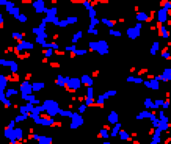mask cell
Returning a JSON list of instances; mask_svg holds the SVG:
<instances>
[{"label": "cell", "mask_w": 171, "mask_h": 144, "mask_svg": "<svg viewBox=\"0 0 171 144\" xmlns=\"http://www.w3.org/2000/svg\"><path fill=\"white\" fill-rule=\"evenodd\" d=\"M88 50L96 52L99 55H107L110 52V46L107 41H89L88 42Z\"/></svg>", "instance_id": "6da1fadb"}, {"label": "cell", "mask_w": 171, "mask_h": 144, "mask_svg": "<svg viewBox=\"0 0 171 144\" xmlns=\"http://www.w3.org/2000/svg\"><path fill=\"white\" fill-rule=\"evenodd\" d=\"M42 106H44V111L47 113L49 118H55L58 116V111H60V103L57 100H53V99H46V100L42 102Z\"/></svg>", "instance_id": "7a4b0ae2"}, {"label": "cell", "mask_w": 171, "mask_h": 144, "mask_svg": "<svg viewBox=\"0 0 171 144\" xmlns=\"http://www.w3.org/2000/svg\"><path fill=\"white\" fill-rule=\"evenodd\" d=\"M58 10H57V6L53 5L52 8H47V11H46V17H44V22L46 24H53V25H58V22H60V19H58Z\"/></svg>", "instance_id": "3957f363"}, {"label": "cell", "mask_w": 171, "mask_h": 144, "mask_svg": "<svg viewBox=\"0 0 171 144\" xmlns=\"http://www.w3.org/2000/svg\"><path fill=\"white\" fill-rule=\"evenodd\" d=\"M141 27H143V24H135L133 27H130V28H127L126 30V34H127V38L130 39V41H135L138 38V36L141 34Z\"/></svg>", "instance_id": "277c9868"}, {"label": "cell", "mask_w": 171, "mask_h": 144, "mask_svg": "<svg viewBox=\"0 0 171 144\" xmlns=\"http://www.w3.org/2000/svg\"><path fill=\"white\" fill-rule=\"evenodd\" d=\"M83 124H85L83 116L79 114V113H74L72 118H71V122H69V129H80Z\"/></svg>", "instance_id": "5b68a950"}, {"label": "cell", "mask_w": 171, "mask_h": 144, "mask_svg": "<svg viewBox=\"0 0 171 144\" xmlns=\"http://www.w3.org/2000/svg\"><path fill=\"white\" fill-rule=\"evenodd\" d=\"M33 122L36 125H42V127H52V125H55V119L49 118V116H39V118H35Z\"/></svg>", "instance_id": "8992f818"}, {"label": "cell", "mask_w": 171, "mask_h": 144, "mask_svg": "<svg viewBox=\"0 0 171 144\" xmlns=\"http://www.w3.org/2000/svg\"><path fill=\"white\" fill-rule=\"evenodd\" d=\"M116 94H118V91H115V89H110V91H105V93H102L101 96H99V97L96 99V103H97L99 106H102V105H104V102L107 100V99L115 97Z\"/></svg>", "instance_id": "52a82bcc"}, {"label": "cell", "mask_w": 171, "mask_h": 144, "mask_svg": "<svg viewBox=\"0 0 171 144\" xmlns=\"http://www.w3.org/2000/svg\"><path fill=\"white\" fill-rule=\"evenodd\" d=\"M32 6H33V10L36 14H46V11H47V6H46L44 0H35L32 3Z\"/></svg>", "instance_id": "ba28073f"}, {"label": "cell", "mask_w": 171, "mask_h": 144, "mask_svg": "<svg viewBox=\"0 0 171 144\" xmlns=\"http://www.w3.org/2000/svg\"><path fill=\"white\" fill-rule=\"evenodd\" d=\"M79 22V17L77 16H68L66 19H63V21H60L58 22V28H65V27H68V25H74V24H77Z\"/></svg>", "instance_id": "9c48e42d"}, {"label": "cell", "mask_w": 171, "mask_h": 144, "mask_svg": "<svg viewBox=\"0 0 171 144\" xmlns=\"http://www.w3.org/2000/svg\"><path fill=\"white\" fill-rule=\"evenodd\" d=\"M80 86H82V83H80L79 78H74V77H69L68 78V83H66V88L69 89V91H77V89H80Z\"/></svg>", "instance_id": "30bf717a"}, {"label": "cell", "mask_w": 171, "mask_h": 144, "mask_svg": "<svg viewBox=\"0 0 171 144\" xmlns=\"http://www.w3.org/2000/svg\"><path fill=\"white\" fill-rule=\"evenodd\" d=\"M143 85H145L148 89H151V91H159V89H160V83L157 82L156 78H148V80H143Z\"/></svg>", "instance_id": "8fae6325"}, {"label": "cell", "mask_w": 171, "mask_h": 144, "mask_svg": "<svg viewBox=\"0 0 171 144\" xmlns=\"http://www.w3.org/2000/svg\"><path fill=\"white\" fill-rule=\"evenodd\" d=\"M154 78L157 80L159 83L160 82H169V80H171V69L169 67H165L163 70H162V74L160 75H156Z\"/></svg>", "instance_id": "7c38bea8"}, {"label": "cell", "mask_w": 171, "mask_h": 144, "mask_svg": "<svg viewBox=\"0 0 171 144\" xmlns=\"http://www.w3.org/2000/svg\"><path fill=\"white\" fill-rule=\"evenodd\" d=\"M19 91H21V96H29V94H33L30 80H25V82H22V83H21V86H19Z\"/></svg>", "instance_id": "4fadbf2b"}, {"label": "cell", "mask_w": 171, "mask_h": 144, "mask_svg": "<svg viewBox=\"0 0 171 144\" xmlns=\"http://www.w3.org/2000/svg\"><path fill=\"white\" fill-rule=\"evenodd\" d=\"M35 49V44L29 42V41H21L19 44L16 46V52H22V50H33Z\"/></svg>", "instance_id": "5bb4252c"}, {"label": "cell", "mask_w": 171, "mask_h": 144, "mask_svg": "<svg viewBox=\"0 0 171 144\" xmlns=\"http://www.w3.org/2000/svg\"><path fill=\"white\" fill-rule=\"evenodd\" d=\"M166 21H168V11L165 10V8H160V10L157 11V22L165 24Z\"/></svg>", "instance_id": "9a60e30c"}, {"label": "cell", "mask_w": 171, "mask_h": 144, "mask_svg": "<svg viewBox=\"0 0 171 144\" xmlns=\"http://www.w3.org/2000/svg\"><path fill=\"white\" fill-rule=\"evenodd\" d=\"M107 121H109V124H112V125H115L116 122H119V116H118V111L112 110V111L109 113V118H107Z\"/></svg>", "instance_id": "2e32d148"}, {"label": "cell", "mask_w": 171, "mask_h": 144, "mask_svg": "<svg viewBox=\"0 0 171 144\" xmlns=\"http://www.w3.org/2000/svg\"><path fill=\"white\" fill-rule=\"evenodd\" d=\"M154 116H156V113L148 111V110H143V111H140V113H138L137 119H138V121H141V119H151V118H154Z\"/></svg>", "instance_id": "e0dca14e"}, {"label": "cell", "mask_w": 171, "mask_h": 144, "mask_svg": "<svg viewBox=\"0 0 171 144\" xmlns=\"http://www.w3.org/2000/svg\"><path fill=\"white\" fill-rule=\"evenodd\" d=\"M99 138H101L102 141H109V138H110V129L107 127V125L104 129L99 130Z\"/></svg>", "instance_id": "ac0fdd59"}, {"label": "cell", "mask_w": 171, "mask_h": 144, "mask_svg": "<svg viewBox=\"0 0 171 144\" xmlns=\"http://www.w3.org/2000/svg\"><path fill=\"white\" fill-rule=\"evenodd\" d=\"M135 19H137V22H138V24H143V22L149 21L151 17H149V16H148V13H145V11H138V13H137V16H135Z\"/></svg>", "instance_id": "d6986e66"}, {"label": "cell", "mask_w": 171, "mask_h": 144, "mask_svg": "<svg viewBox=\"0 0 171 144\" xmlns=\"http://www.w3.org/2000/svg\"><path fill=\"white\" fill-rule=\"evenodd\" d=\"M79 80H80V83H82V85H86V88H88V86H93V78L89 77L88 74L80 75V77H79Z\"/></svg>", "instance_id": "ffe728a7"}, {"label": "cell", "mask_w": 171, "mask_h": 144, "mask_svg": "<svg viewBox=\"0 0 171 144\" xmlns=\"http://www.w3.org/2000/svg\"><path fill=\"white\" fill-rule=\"evenodd\" d=\"M36 141H38V144H52L53 142L52 136H47V135H38Z\"/></svg>", "instance_id": "44dd1931"}, {"label": "cell", "mask_w": 171, "mask_h": 144, "mask_svg": "<svg viewBox=\"0 0 171 144\" xmlns=\"http://www.w3.org/2000/svg\"><path fill=\"white\" fill-rule=\"evenodd\" d=\"M68 78H69V77H65V75H57V78H55V85H57V86H60V88H66Z\"/></svg>", "instance_id": "7402d4cb"}, {"label": "cell", "mask_w": 171, "mask_h": 144, "mask_svg": "<svg viewBox=\"0 0 171 144\" xmlns=\"http://www.w3.org/2000/svg\"><path fill=\"white\" fill-rule=\"evenodd\" d=\"M44 88H46V83L44 82H33L32 83V91L33 93H39V91H42Z\"/></svg>", "instance_id": "603a6c76"}, {"label": "cell", "mask_w": 171, "mask_h": 144, "mask_svg": "<svg viewBox=\"0 0 171 144\" xmlns=\"http://www.w3.org/2000/svg\"><path fill=\"white\" fill-rule=\"evenodd\" d=\"M82 38H83V31H82V30L75 31V33L72 34V38H71V42H72V46H75L79 41H82Z\"/></svg>", "instance_id": "cb8c5ba5"}, {"label": "cell", "mask_w": 171, "mask_h": 144, "mask_svg": "<svg viewBox=\"0 0 171 144\" xmlns=\"http://www.w3.org/2000/svg\"><path fill=\"white\" fill-rule=\"evenodd\" d=\"M121 129H122V124H121V122H116V124L113 125V129L110 130V138H116V135L119 133Z\"/></svg>", "instance_id": "d4e9b609"}, {"label": "cell", "mask_w": 171, "mask_h": 144, "mask_svg": "<svg viewBox=\"0 0 171 144\" xmlns=\"http://www.w3.org/2000/svg\"><path fill=\"white\" fill-rule=\"evenodd\" d=\"M47 38H49V33H47V31H42L41 34H38L36 38H35V42H36V44H39V46H41L42 42H46V39H47Z\"/></svg>", "instance_id": "484cf974"}, {"label": "cell", "mask_w": 171, "mask_h": 144, "mask_svg": "<svg viewBox=\"0 0 171 144\" xmlns=\"http://www.w3.org/2000/svg\"><path fill=\"white\" fill-rule=\"evenodd\" d=\"M159 52H160V42H159V41H154V42L151 44L149 53H151V55H157Z\"/></svg>", "instance_id": "4316f807"}, {"label": "cell", "mask_w": 171, "mask_h": 144, "mask_svg": "<svg viewBox=\"0 0 171 144\" xmlns=\"http://www.w3.org/2000/svg\"><path fill=\"white\" fill-rule=\"evenodd\" d=\"M159 34H160V38H163V39H168L169 38V31L165 25H160L159 27Z\"/></svg>", "instance_id": "83f0119b"}, {"label": "cell", "mask_w": 171, "mask_h": 144, "mask_svg": "<svg viewBox=\"0 0 171 144\" xmlns=\"http://www.w3.org/2000/svg\"><path fill=\"white\" fill-rule=\"evenodd\" d=\"M99 21H101V24H102V25H105L109 30H112L113 27H115V24H116L115 21H112V19H107V17H102V19H99Z\"/></svg>", "instance_id": "f1b7e54d"}, {"label": "cell", "mask_w": 171, "mask_h": 144, "mask_svg": "<svg viewBox=\"0 0 171 144\" xmlns=\"http://www.w3.org/2000/svg\"><path fill=\"white\" fill-rule=\"evenodd\" d=\"M143 105L148 111H154V103H152V99L151 97H146L145 100H143Z\"/></svg>", "instance_id": "f546056e"}, {"label": "cell", "mask_w": 171, "mask_h": 144, "mask_svg": "<svg viewBox=\"0 0 171 144\" xmlns=\"http://www.w3.org/2000/svg\"><path fill=\"white\" fill-rule=\"evenodd\" d=\"M116 138H118V139H121V141H127V139H130V135L127 133V132H126V130H119V133L118 135H116Z\"/></svg>", "instance_id": "4dcf8cb0"}, {"label": "cell", "mask_w": 171, "mask_h": 144, "mask_svg": "<svg viewBox=\"0 0 171 144\" xmlns=\"http://www.w3.org/2000/svg\"><path fill=\"white\" fill-rule=\"evenodd\" d=\"M160 141H162V132H159V130L156 129L154 135H152V141H151V144H159Z\"/></svg>", "instance_id": "1f68e13d"}, {"label": "cell", "mask_w": 171, "mask_h": 144, "mask_svg": "<svg viewBox=\"0 0 171 144\" xmlns=\"http://www.w3.org/2000/svg\"><path fill=\"white\" fill-rule=\"evenodd\" d=\"M129 83H135V85H143V78H140V77H135V75H129L127 78Z\"/></svg>", "instance_id": "d6a6232c"}, {"label": "cell", "mask_w": 171, "mask_h": 144, "mask_svg": "<svg viewBox=\"0 0 171 144\" xmlns=\"http://www.w3.org/2000/svg\"><path fill=\"white\" fill-rule=\"evenodd\" d=\"M5 136L8 138V139H10L11 142H14L16 139H14V129H5Z\"/></svg>", "instance_id": "836d02e7"}, {"label": "cell", "mask_w": 171, "mask_h": 144, "mask_svg": "<svg viewBox=\"0 0 171 144\" xmlns=\"http://www.w3.org/2000/svg\"><path fill=\"white\" fill-rule=\"evenodd\" d=\"M156 118H157L160 122H168V116L165 114V111H163V110H159V113H157Z\"/></svg>", "instance_id": "e575fe53"}, {"label": "cell", "mask_w": 171, "mask_h": 144, "mask_svg": "<svg viewBox=\"0 0 171 144\" xmlns=\"http://www.w3.org/2000/svg\"><path fill=\"white\" fill-rule=\"evenodd\" d=\"M58 114L60 116H63V118H72V114H74V111H71V110H61L60 108V111H58Z\"/></svg>", "instance_id": "d590c367"}, {"label": "cell", "mask_w": 171, "mask_h": 144, "mask_svg": "<svg viewBox=\"0 0 171 144\" xmlns=\"http://www.w3.org/2000/svg\"><path fill=\"white\" fill-rule=\"evenodd\" d=\"M86 99L88 100H94V88L93 86L86 88Z\"/></svg>", "instance_id": "8d00e7d4"}, {"label": "cell", "mask_w": 171, "mask_h": 144, "mask_svg": "<svg viewBox=\"0 0 171 144\" xmlns=\"http://www.w3.org/2000/svg\"><path fill=\"white\" fill-rule=\"evenodd\" d=\"M24 138V130L22 129H14V139L21 141Z\"/></svg>", "instance_id": "74e56055"}, {"label": "cell", "mask_w": 171, "mask_h": 144, "mask_svg": "<svg viewBox=\"0 0 171 144\" xmlns=\"http://www.w3.org/2000/svg\"><path fill=\"white\" fill-rule=\"evenodd\" d=\"M169 129V124L168 122H159V125H157V130L159 132H166Z\"/></svg>", "instance_id": "f35d334b"}, {"label": "cell", "mask_w": 171, "mask_h": 144, "mask_svg": "<svg viewBox=\"0 0 171 144\" xmlns=\"http://www.w3.org/2000/svg\"><path fill=\"white\" fill-rule=\"evenodd\" d=\"M101 24V21H99V17H94V19H89V27L88 28H96V27Z\"/></svg>", "instance_id": "ab89813d"}, {"label": "cell", "mask_w": 171, "mask_h": 144, "mask_svg": "<svg viewBox=\"0 0 171 144\" xmlns=\"http://www.w3.org/2000/svg\"><path fill=\"white\" fill-rule=\"evenodd\" d=\"M29 119V116H25V114H19V116H16V118L13 119L16 124H19V122H24V121H27Z\"/></svg>", "instance_id": "60d3db41"}, {"label": "cell", "mask_w": 171, "mask_h": 144, "mask_svg": "<svg viewBox=\"0 0 171 144\" xmlns=\"http://www.w3.org/2000/svg\"><path fill=\"white\" fill-rule=\"evenodd\" d=\"M109 34H110V36H115V38H121V36H122V33H121L119 30H116V28L109 30Z\"/></svg>", "instance_id": "b9f144b4"}, {"label": "cell", "mask_w": 171, "mask_h": 144, "mask_svg": "<svg viewBox=\"0 0 171 144\" xmlns=\"http://www.w3.org/2000/svg\"><path fill=\"white\" fill-rule=\"evenodd\" d=\"M11 96H17V89L14 88H10V89H6V93H5V97H11Z\"/></svg>", "instance_id": "7bdbcfd3"}, {"label": "cell", "mask_w": 171, "mask_h": 144, "mask_svg": "<svg viewBox=\"0 0 171 144\" xmlns=\"http://www.w3.org/2000/svg\"><path fill=\"white\" fill-rule=\"evenodd\" d=\"M88 17H89V19H94V17H97V11H96V8H89V10H88Z\"/></svg>", "instance_id": "ee69618b"}, {"label": "cell", "mask_w": 171, "mask_h": 144, "mask_svg": "<svg viewBox=\"0 0 171 144\" xmlns=\"http://www.w3.org/2000/svg\"><path fill=\"white\" fill-rule=\"evenodd\" d=\"M152 103H154V110H160L162 103H163V99H156V100H152Z\"/></svg>", "instance_id": "f6af8a7d"}, {"label": "cell", "mask_w": 171, "mask_h": 144, "mask_svg": "<svg viewBox=\"0 0 171 144\" xmlns=\"http://www.w3.org/2000/svg\"><path fill=\"white\" fill-rule=\"evenodd\" d=\"M11 36H13V39H17V41H19V42H21V41H24V33H19V31H14V33H13Z\"/></svg>", "instance_id": "bcb514c9"}, {"label": "cell", "mask_w": 171, "mask_h": 144, "mask_svg": "<svg viewBox=\"0 0 171 144\" xmlns=\"http://www.w3.org/2000/svg\"><path fill=\"white\" fill-rule=\"evenodd\" d=\"M86 108H88V106H86L85 103H80V105L77 106V111H75V113H79V114H83V113L86 111Z\"/></svg>", "instance_id": "7dc6e473"}, {"label": "cell", "mask_w": 171, "mask_h": 144, "mask_svg": "<svg viewBox=\"0 0 171 144\" xmlns=\"http://www.w3.org/2000/svg\"><path fill=\"white\" fill-rule=\"evenodd\" d=\"M75 55L77 57H83V55H86V53H88V49H75Z\"/></svg>", "instance_id": "c3c4849f"}, {"label": "cell", "mask_w": 171, "mask_h": 144, "mask_svg": "<svg viewBox=\"0 0 171 144\" xmlns=\"http://www.w3.org/2000/svg\"><path fill=\"white\" fill-rule=\"evenodd\" d=\"M44 57H46V58H50V57H53V55H55V52H53L52 49H44Z\"/></svg>", "instance_id": "681fc988"}, {"label": "cell", "mask_w": 171, "mask_h": 144, "mask_svg": "<svg viewBox=\"0 0 171 144\" xmlns=\"http://www.w3.org/2000/svg\"><path fill=\"white\" fill-rule=\"evenodd\" d=\"M17 108H19L21 114H25V116L30 114V113H29V108H27V105H21V106H17Z\"/></svg>", "instance_id": "f907efd6"}, {"label": "cell", "mask_w": 171, "mask_h": 144, "mask_svg": "<svg viewBox=\"0 0 171 144\" xmlns=\"http://www.w3.org/2000/svg\"><path fill=\"white\" fill-rule=\"evenodd\" d=\"M0 100H2V102L5 103V106H10V105H11V102H10V100H8V99L5 97V94H3V93H0Z\"/></svg>", "instance_id": "816d5d0a"}, {"label": "cell", "mask_w": 171, "mask_h": 144, "mask_svg": "<svg viewBox=\"0 0 171 144\" xmlns=\"http://www.w3.org/2000/svg\"><path fill=\"white\" fill-rule=\"evenodd\" d=\"M16 19H17V21H19V22H21V24H25V22H27V21H29V17H27V16H25V14H22V13H21V14H19V16H17V17H16Z\"/></svg>", "instance_id": "f5cc1de1"}, {"label": "cell", "mask_w": 171, "mask_h": 144, "mask_svg": "<svg viewBox=\"0 0 171 144\" xmlns=\"http://www.w3.org/2000/svg\"><path fill=\"white\" fill-rule=\"evenodd\" d=\"M8 13H10V14H13L14 17H17V16L21 14V10H19V8H16V6H14V8H11V10L8 11Z\"/></svg>", "instance_id": "db71d44e"}, {"label": "cell", "mask_w": 171, "mask_h": 144, "mask_svg": "<svg viewBox=\"0 0 171 144\" xmlns=\"http://www.w3.org/2000/svg\"><path fill=\"white\" fill-rule=\"evenodd\" d=\"M65 52L66 53H74L75 52V46H72V44H71V46H65Z\"/></svg>", "instance_id": "11a10c76"}, {"label": "cell", "mask_w": 171, "mask_h": 144, "mask_svg": "<svg viewBox=\"0 0 171 144\" xmlns=\"http://www.w3.org/2000/svg\"><path fill=\"white\" fill-rule=\"evenodd\" d=\"M86 33H88V34H93V36H97V34H99V30H97V28H88Z\"/></svg>", "instance_id": "9f6ffc18"}, {"label": "cell", "mask_w": 171, "mask_h": 144, "mask_svg": "<svg viewBox=\"0 0 171 144\" xmlns=\"http://www.w3.org/2000/svg\"><path fill=\"white\" fill-rule=\"evenodd\" d=\"M82 5L86 8V10H89V8H91L93 5H91V2H89V0H83V2H82Z\"/></svg>", "instance_id": "6f0895ef"}, {"label": "cell", "mask_w": 171, "mask_h": 144, "mask_svg": "<svg viewBox=\"0 0 171 144\" xmlns=\"http://www.w3.org/2000/svg\"><path fill=\"white\" fill-rule=\"evenodd\" d=\"M162 57H163L165 60H169V53H168V50H166V49H165L163 52H162Z\"/></svg>", "instance_id": "680465c9"}, {"label": "cell", "mask_w": 171, "mask_h": 144, "mask_svg": "<svg viewBox=\"0 0 171 144\" xmlns=\"http://www.w3.org/2000/svg\"><path fill=\"white\" fill-rule=\"evenodd\" d=\"M50 66H52V67H60V64H58V63H52Z\"/></svg>", "instance_id": "91938a15"}, {"label": "cell", "mask_w": 171, "mask_h": 144, "mask_svg": "<svg viewBox=\"0 0 171 144\" xmlns=\"http://www.w3.org/2000/svg\"><path fill=\"white\" fill-rule=\"evenodd\" d=\"M101 144H112V142H110V141H102Z\"/></svg>", "instance_id": "94428289"}]
</instances>
